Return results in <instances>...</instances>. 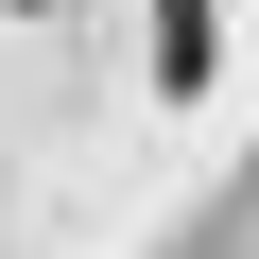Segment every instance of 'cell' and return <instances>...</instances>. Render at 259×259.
I'll return each instance as SVG.
<instances>
[{"label":"cell","mask_w":259,"mask_h":259,"mask_svg":"<svg viewBox=\"0 0 259 259\" xmlns=\"http://www.w3.org/2000/svg\"><path fill=\"white\" fill-rule=\"evenodd\" d=\"M156 104H207V0H156Z\"/></svg>","instance_id":"cell-1"},{"label":"cell","mask_w":259,"mask_h":259,"mask_svg":"<svg viewBox=\"0 0 259 259\" xmlns=\"http://www.w3.org/2000/svg\"><path fill=\"white\" fill-rule=\"evenodd\" d=\"M18 18H35V0H18Z\"/></svg>","instance_id":"cell-2"}]
</instances>
